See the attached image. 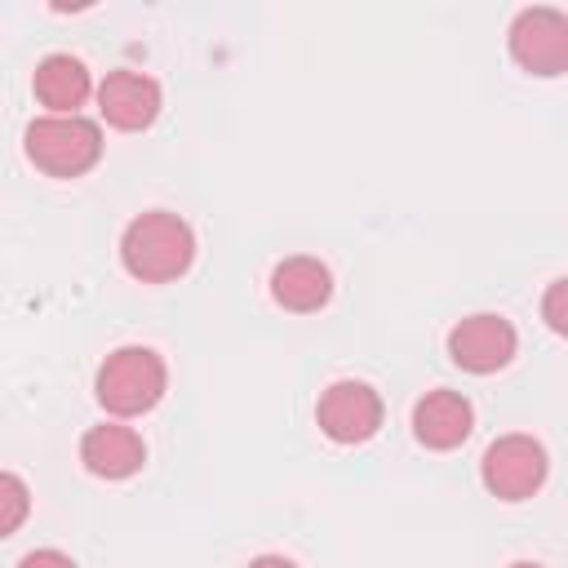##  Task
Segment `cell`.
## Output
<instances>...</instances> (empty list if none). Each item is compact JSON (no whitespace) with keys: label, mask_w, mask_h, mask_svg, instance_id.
<instances>
[{"label":"cell","mask_w":568,"mask_h":568,"mask_svg":"<svg viewBox=\"0 0 568 568\" xmlns=\"http://www.w3.org/2000/svg\"><path fill=\"white\" fill-rule=\"evenodd\" d=\"M271 297L284 311L311 315L333 297V275H328V266L320 257H284L271 271Z\"/></svg>","instance_id":"obj_12"},{"label":"cell","mask_w":568,"mask_h":568,"mask_svg":"<svg viewBox=\"0 0 568 568\" xmlns=\"http://www.w3.org/2000/svg\"><path fill=\"white\" fill-rule=\"evenodd\" d=\"M248 568H297V564H293L288 555H257Z\"/></svg>","instance_id":"obj_16"},{"label":"cell","mask_w":568,"mask_h":568,"mask_svg":"<svg viewBox=\"0 0 568 568\" xmlns=\"http://www.w3.org/2000/svg\"><path fill=\"white\" fill-rule=\"evenodd\" d=\"M27 160L49 178H80L102 160V129L84 115H40L27 124Z\"/></svg>","instance_id":"obj_3"},{"label":"cell","mask_w":568,"mask_h":568,"mask_svg":"<svg viewBox=\"0 0 568 568\" xmlns=\"http://www.w3.org/2000/svg\"><path fill=\"white\" fill-rule=\"evenodd\" d=\"M80 462L89 475L98 479H129L142 470L146 462V444L133 426L124 422H102V426H89L84 439H80Z\"/></svg>","instance_id":"obj_9"},{"label":"cell","mask_w":568,"mask_h":568,"mask_svg":"<svg viewBox=\"0 0 568 568\" xmlns=\"http://www.w3.org/2000/svg\"><path fill=\"white\" fill-rule=\"evenodd\" d=\"M515 346H519V333L506 315H493V311H479V315H466L453 324L448 333V359L466 373H497L515 359Z\"/></svg>","instance_id":"obj_7"},{"label":"cell","mask_w":568,"mask_h":568,"mask_svg":"<svg viewBox=\"0 0 568 568\" xmlns=\"http://www.w3.org/2000/svg\"><path fill=\"white\" fill-rule=\"evenodd\" d=\"M541 320H546L559 337H568V275L546 288V297H541Z\"/></svg>","instance_id":"obj_14"},{"label":"cell","mask_w":568,"mask_h":568,"mask_svg":"<svg viewBox=\"0 0 568 568\" xmlns=\"http://www.w3.org/2000/svg\"><path fill=\"white\" fill-rule=\"evenodd\" d=\"M510 58L528 75H564L568 71V13L559 9H524L510 22Z\"/></svg>","instance_id":"obj_5"},{"label":"cell","mask_w":568,"mask_h":568,"mask_svg":"<svg viewBox=\"0 0 568 568\" xmlns=\"http://www.w3.org/2000/svg\"><path fill=\"white\" fill-rule=\"evenodd\" d=\"M510 568H546V564H532V559H519V564H510Z\"/></svg>","instance_id":"obj_17"},{"label":"cell","mask_w":568,"mask_h":568,"mask_svg":"<svg viewBox=\"0 0 568 568\" xmlns=\"http://www.w3.org/2000/svg\"><path fill=\"white\" fill-rule=\"evenodd\" d=\"M169 368L151 346H120L102 359L93 395L111 417H142L164 399Z\"/></svg>","instance_id":"obj_2"},{"label":"cell","mask_w":568,"mask_h":568,"mask_svg":"<svg viewBox=\"0 0 568 568\" xmlns=\"http://www.w3.org/2000/svg\"><path fill=\"white\" fill-rule=\"evenodd\" d=\"M18 568H75V559H71V555H62V550H53V546H44V550L22 555V559H18Z\"/></svg>","instance_id":"obj_15"},{"label":"cell","mask_w":568,"mask_h":568,"mask_svg":"<svg viewBox=\"0 0 568 568\" xmlns=\"http://www.w3.org/2000/svg\"><path fill=\"white\" fill-rule=\"evenodd\" d=\"M470 430H475V408L457 390H426L413 404V435H417V444H426L435 453L466 444Z\"/></svg>","instance_id":"obj_10"},{"label":"cell","mask_w":568,"mask_h":568,"mask_svg":"<svg viewBox=\"0 0 568 568\" xmlns=\"http://www.w3.org/2000/svg\"><path fill=\"white\" fill-rule=\"evenodd\" d=\"M27 506H31L27 484H22L13 470H4V475H0V532H4V537L18 532V524L27 519Z\"/></svg>","instance_id":"obj_13"},{"label":"cell","mask_w":568,"mask_h":568,"mask_svg":"<svg viewBox=\"0 0 568 568\" xmlns=\"http://www.w3.org/2000/svg\"><path fill=\"white\" fill-rule=\"evenodd\" d=\"M160 84L142 71H106V80L98 84V111L111 129H124V133H138V129H151L155 115H160Z\"/></svg>","instance_id":"obj_8"},{"label":"cell","mask_w":568,"mask_h":568,"mask_svg":"<svg viewBox=\"0 0 568 568\" xmlns=\"http://www.w3.org/2000/svg\"><path fill=\"white\" fill-rule=\"evenodd\" d=\"M31 89H36V102L49 106V115H80V106L93 93V80L75 53H49L36 62Z\"/></svg>","instance_id":"obj_11"},{"label":"cell","mask_w":568,"mask_h":568,"mask_svg":"<svg viewBox=\"0 0 568 568\" xmlns=\"http://www.w3.org/2000/svg\"><path fill=\"white\" fill-rule=\"evenodd\" d=\"M315 422H320V430L333 444H364L382 426V395L368 382L342 377V382H333V386L320 390Z\"/></svg>","instance_id":"obj_6"},{"label":"cell","mask_w":568,"mask_h":568,"mask_svg":"<svg viewBox=\"0 0 568 568\" xmlns=\"http://www.w3.org/2000/svg\"><path fill=\"white\" fill-rule=\"evenodd\" d=\"M120 262L142 284H169V280L191 271V262H195V231L178 213H169V209L138 213L124 226V235H120Z\"/></svg>","instance_id":"obj_1"},{"label":"cell","mask_w":568,"mask_h":568,"mask_svg":"<svg viewBox=\"0 0 568 568\" xmlns=\"http://www.w3.org/2000/svg\"><path fill=\"white\" fill-rule=\"evenodd\" d=\"M550 475V457L532 435H501L484 448L479 479L497 501H528Z\"/></svg>","instance_id":"obj_4"}]
</instances>
